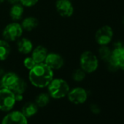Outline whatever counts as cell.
I'll return each instance as SVG.
<instances>
[{"instance_id":"cell-1","label":"cell","mask_w":124,"mask_h":124,"mask_svg":"<svg viewBox=\"0 0 124 124\" xmlns=\"http://www.w3.org/2000/svg\"><path fill=\"white\" fill-rule=\"evenodd\" d=\"M54 72L45 63L37 64L34 68L29 71L28 78L30 83L37 88H44L47 87L53 79Z\"/></svg>"},{"instance_id":"cell-2","label":"cell","mask_w":124,"mask_h":124,"mask_svg":"<svg viewBox=\"0 0 124 124\" xmlns=\"http://www.w3.org/2000/svg\"><path fill=\"white\" fill-rule=\"evenodd\" d=\"M68 83L62 78H53L47 85L48 94L55 99H59L67 96L70 91Z\"/></svg>"},{"instance_id":"cell-3","label":"cell","mask_w":124,"mask_h":124,"mask_svg":"<svg viewBox=\"0 0 124 124\" xmlns=\"http://www.w3.org/2000/svg\"><path fill=\"white\" fill-rule=\"evenodd\" d=\"M99 67L97 56L90 50L83 52L80 56V68L86 74H91L96 71Z\"/></svg>"},{"instance_id":"cell-4","label":"cell","mask_w":124,"mask_h":124,"mask_svg":"<svg viewBox=\"0 0 124 124\" xmlns=\"http://www.w3.org/2000/svg\"><path fill=\"white\" fill-rule=\"evenodd\" d=\"M23 33V29L18 22H12L8 24L2 31V37L8 42H15L18 40Z\"/></svg>"},{"instance_id":"cell-5","label":"cell","mask_w":124,"mask_h":124,"mask_svg":"<svg viewBox=\"0 0 124 124\" xmlns=\"http://www.w3.org/2000/svg\"><path fill=\"white\" fill-rule=\"evenodd\" d=\"M15 94L13 91L7 88H0V110L10 111L16 104Z\"/></svg>"},{"instance_id":"cell-6","label":"cell","mask_w":124,"mask_h":124,"mask_svg":"<svg viewBox=\"0 0 124 124\" xmlns=\"http://www.w3.org/2000/svg\"><path fill=\"white\" fill-rule=\"evenodd\" d=\"M113 30L109 26H103L99 28L95 34V39L99 45H107L112 39Z\"/></svg>"},{"instance_id":"cell-7","label":"cell","mask_w":124,"mask_h":124,"mask_svg":"<svg viewBox=\"0 0 124 124\" xmlns=\"http://www.w3.org/2000/svg\"><path fill=\"white\" fill-rule=\"evenodd\" d=\"M67 97L69 101L72 104H82L85 103L88 99V92L81 87H77L70 90Z\"/></svg>"},{"instance_id":"cell-8","label":"cell","mask_w":124,"mask_h":124,"mask_svg":"<svg viewBox=\"0 0 124 124\" xmlns=\"http://www.w3.org/2000/svg\"><path fill=\"white\" fill-rule=\"evenodd\" d=\"M55 7L58 15L63 18H70L74 13V6L70 0H57Z\"/></svg>"},{"instance_id":"cell-9","label":"cell","mask_w":124,"mask_h":124,"mask_svg":"<svg viewBox=\"0 0 124 124\" xmlns=\"http://www.w3.org/2000/svg\"><path fill=\"white\" fill-rule=\"evenodd\" d=\"M44 63L53 70L61 69L64 65V59L57 53H48Z\"/></svg>"},{"instance_id":"cell-10","label":"cell","mask_w":124,"mask_h":124,"mask_svg":"<svg viewBox=\"0 0 124 124\" xmlns=\"http://www.w3.org/2000/svg\"><path fill=\"white\" fill-rule=\"evenodd\" d=\"M2 124H28V120L21 112L13 111L4 117Z\"/></svg>"},{"instance_id":"cell-11","label":"cell","mask_w":124,"mask_h":124,"mask_svg":"<svg viewBox=\"0 0 124 124\" xmlns=\"http://www.w3.org/2000/svg\"><path fill=\"white\" fill-rule=\"evenodd\" d=\"M20 79L21 78L16 73L9 72L4 74V75L1 78L0 82H1L2 88L13 91L19 82Z\"/></svg>"},{"instance_id":"cell-12","label":"cell","mask_w":124,"mask_h":124,"mask_svg":"<svg viewBox=\"0 0 124 124\" xmlns=\"http://www.w3.org/2000/svg\"><path fill=\"white\" fill-rule=\"evenodd\" d=\"M48 50L43 45H37L35 48H33L31 51V58L34 59L35 63L41 64L44 63V61L47 55Z\"/></svg>"},{"instance_id":"cell-13","label":"cell","mask_w":124,"mask_h":124,"mask_svg":"<svg viewBox=\"0 0 124 124\" xmlns=\"http://www.w3.org/2000/svg\"><path fill=\"white\" fill-rule=\"evenodd\" d=\"M109 60L115 63L120 68V65L124 61V46L121 44L115 45L114 50L112 51Z\"/></svg>"},{"instance_id":"cell-14","label":"cell","mask_w":124,"mask_h":124,"mask_svg":"<svg viewBox=\"0 0 124 124\" xmlns=\"http://www.w3.org/2000/svg\"><path fill=\"white\" fill-rule=\"evenodd\" d=\"M17 48L18 52L21 53V54L28 55L30 53H31L34 48V45L29 39L23 37V38H20L18 40Z\"/></svg>"},{"instance_id":"cell-15","label":"cell","mask_w":124,"mask_h":124,"mask_svg":"<svg viewBox=\"0 0 124 124\" xmlns=\"http://www.w3.org/2000/svg\"><path fill=\"white\" fill-rule=\"evenodd\" d=\"M24 11H25L24 7L21 3L13 5L10 8V12H9L10 17L13 21L17 22L23 18Z\"/></svg>"},{"instance_id":"cell-16","label":"cell","mask_w":124,"mask_h":124,"mask_svg":"<svg viewBox=\"0 0 124 124\" xmlns=\"http://www.w3.org/2000/svg\"><path fill=\"white\" fill-rule=\"evenodd\" d=\"M23 31H31L36 29L39 25V21L37 18L33 16H29L25 18L21 23Z\"/></svg>"},{"instance_id":"cell-17","label":"cell","mask_w":124,"mask_h":124,"mask_svg":"<svg viewBox=\"0 0 124 124\" xmlns=\"http://www.w3.org/2000/svg\"><path fill=\"white\" fill-rule=\"evenodd\" d=\"M11 53V46L5 39H0V61H4L8 58Z\"/></svg>"},{"instance_id":"cell-18","label":"cell","mask_w":124,"mask_h":124,"mask_svg":"<svg viewBox=\"0 0 124 124\" xmlns=\"http://www.w3.org/2000/svg\"><path fill=\"white\" fill-rule=\"evenodd\" d=\"M38 111V107L35 103L33 102H27L22 107L21 112L24 115L25 117H30L34 116Z\"/></svg>"},{"instance_id":"cell-19","label":"cell","mask_w":124,"mask_h":124,"mask_svg":"<svg viewBox=\"0 0 124 124\" xmlns=\"http://www.w3.org/2000/svg\"><path fill=\"white\" fill-rule=\"evenodd\" d=\"M50 96L48 93H41L37 96L35 99V104L37 105V107H45L50 102Z\"/></svg>"},{"instance_id":"cell-20","label":"cell","mask_w":124,"mask_h":124,"mask_svg":"<svg viewBox=\"0 0 124 124\" xmlns=\"http://www.w3.org/2000/svg\"><path fill=\"white\" fill-rule=\"evenodd\" d=\"M98 53L100 59L107 61L111 56L112 51L107 45H100V47L98 50Z\"/></svg>"},{"instance_id":"cell-21","label":"cell","mask_w":124,"mask_h":124,"mask_svg":"<svg viewBox=\"0 0 124 124\" xmlns=\"http://www.w3.org/2000/svg\"><path fill=\"white\" fill-rule=\"evenodd\" d=\"M85 75L86 73L81 68H78L74 70L72 75V78L73 80L75 82H81L85 79Z\"/></svg>"},{"instance_id":"cell-22","label":"cell","mask_w":124,"mask_h":124,"mask_svg":"<svg viewBox=\"0 0 124 124\" xmlns=\"http://www.w3.org/2000/svg\"><path fill=\"white\" fill-rule=\"evenodd\" d=\"M27 89V83L26 82L23 80V79H20L19 82L18 83V84L16 85V86L15 87V88L13 90L14 93H20V94H23L25 93V91Z\"/></svg>"},{"instance_id":"cell-23","label":"cell","mask_w":124,"mask_h":124,"mask_svg":"<svg viewBox=\"0 0 124 124\" xmlns=\"http://www.w3.org/2000/svg\"><path fill=\"white\" fill-rule=\"evenodd\" d=\"M36 64H37L35 63V61H34V59L31 58V56H27L23 60V66L29 71L31 70L32 68H34Z\"/></svg>"},{"instance_id":"cell-24","label":"cell","mask_w":124,"mask_h":124,"mask_svg":"<svg viewBox=\"0 0 124 124\" xmlns=\"http://www.w3.org/2000/svg\"><path fill=\"white\" fill-rule=\"evenodd\" d=\"M39 0H20V3L24 8H32L36 5Z\"/></svg>"},{"instance_id":"cell-25","label":"cell","mask_w":124,"mask_h":124,"mask_svg":"<svg viewBox=\"0 0 124 124\" xmlns=\"http://www.w3.org/2000/svg\"><path fill=\"white\" fill-rule=\"evenodd\" d=\"M90 109L93 114H99L100 112V111H101L100 107L96 104H92L90 106Z\"/></svg>"},{"instance_id":"cell-26","label":"cell","mask_w":124,"mask_h":124,"mask_svg":"<svg viewBox=\"0 0 124 124\" xmlns=\"http://www.w3.org/2000/svg\"><path fill=\"white\" fill-rule=\"evenodd\" d=\"M15 94V99L16 101H21L23 100V94H20V93H14Z\"/></svg>"},{"instance_id":"cell-27","label":"cell","mask_w":124,"mask_h":124,"mask_svg":"<svg viewBox=\"0 0 124 124\" xmlns=\"http://www.w3.org/2000/svg\"><path fill=\"white\" fill-rule=\"evenodd\" d=\"M7 2L10 4L11 5H16V4H18L20 3V0H7Z\"/></svg>"},{"instance_id":"cell-28","label":"cell","mask_w":124,"mask_h":124,"mask_svg":"<svg viewBox=\"0 0 124 124\" xmlns=\"http://www.w3.org/2000/svg\"><path fill=\"white\" fill-rule=\"evenodd\" d=\"M4 74H5V70H4L2 68L0 67V77L2 78V77L4 75Z\"/></svg>"},{"instance_id":"cell-29","label":"cell","mask_w":124,"mask_h":124,"mask_svg":"<svg viewBox=\"0 0 124 124\" xmlns=\"http://www.w3.org/2000/svg\"><path fill=\"white\" fill-rule=\"evenodd\" d=\"M120 68L121 69V70H124V61L122 62L121 63V64L120 65Z\"/></svg>"},{"instance_id":"cell-30","label":"cell","mask_w":124,"mask_h":124,"mask_svg":"<svg viewBox=\"0 0 124 124\" xmlns=\"http://www.w3.org/2000/svg\"><path fill=\"white\" fill-rule=\"evenodd\" d=\"M5 1H6V0H0V5L1 4H2Z\"/></svg>"},{"instance_id":"cell-31","label":"cell","mask_w":124,"mask_h":124,"mask_svg":"<svg viewBox=\"0 0 124 124\" xmlns=\"http://www.w3.org/2000/svg\"><path fill=\"white\" fill-rule=\"evenodd\" d=\"M123 26H124V18H123Z\"/></svg>"},{"instance_id":"cell-32","label":"cell","mask_w":124,"mask_h":124,"mask_svg":"<svg viewBox=\"0 0 124 124\" xmlns=\"http://www.w3.org/2000/svg\"><path fill=\"white\" fill-rule=\"evenodd\" d=\"M55 124H61V123H55Z\"/></svg>"}]
</instances>
